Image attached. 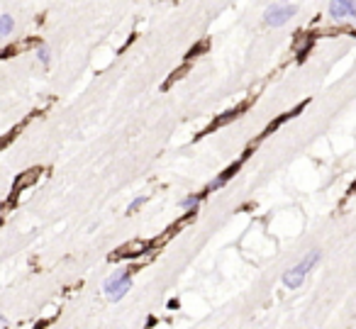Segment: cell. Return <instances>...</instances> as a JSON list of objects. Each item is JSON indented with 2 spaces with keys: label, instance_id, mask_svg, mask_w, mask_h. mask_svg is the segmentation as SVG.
<instances>
[{
  "label": "cell",
  "instance_id": "cell-1",
  "mask_svg": "<svg viewBox=\"0 0 356 329\" xmlns=\"http://www.w3.org/2000/svg\"><path fill=\"white\" fill-rule=\"evenodd\" d=\"M319 261V251H310L302 261L298 263V266H293V268H288V271L283 273V285L288 288V290H295V288H300L302 285V281H305V276H308L315 266H317Z\"/></svg>",
  "mask_w": 356,
  "mask_h": 329
},
{
  "label": "cell",
  "instance_id": "cell-2",
  "mask_svg": "<svg viewBox=\"0 0 356 329\" xmlns=\"http://www.w3.org/2000/svg\"><path fill=\"white\" fill-rule=\"evenodd\" d=\"M130 288H132V268H122V271L113 273V276L105 281V285H103L108 300H113V302L122 300V298L127 295Z\"/></svg>",
  "mask_w": 356,
  "mask_h": 329
},
{
  "label": "cell",
  "instance_id": "cell-3",
  "mask_svg": "<svg viewBox=\"0 0 356 329\" xmlns=\"http://www.w3.org/2000/svg\"><path fill=\"white\" fill-rule=\"evenodd\" d=\"M295 12H298V8H295L293 3H273L271 8L263 12V22H266L269 27H281V25H286Z\"/></svg>",
  "mask_w": 356,
  "mask_h": 329
},
{
  "label": "cell",
  "instance_id": "cell-4",
  "mask_svg": "<svg viewBox=\"0 0 356 329\" xmlns=\"http://www.w3.org/2000/svg\"><path fill=\"white\" fill-rule=\"evenodd\" d=\"M329 15L334 20L356 17V0H332L329 3Z\"/></svg>",
  "mask_w": 356,
  "mask_h": 329
},
{
  "label": "cell",
  "instance_id": "cell-5",
  "mask_svg": "<svg viewBox=\"0 0 356 329\" xmlns=\"http://www.w3.org/2000/svg\"><path fill=\"white\" fill-rule=\"evenodd\" d=\"M151 244H147V242H130V244H124L117 249V254L113 256V259H127V256H141L147 249H149Z\"/></svg>",
  "mask_w": 356,
  "mask_h": 329
},
{
  "label": "cell",
  "instance_id": "cell-6",
  "mask_svg": "<svg viewBox=\"0 0 356 329\" xmlns=\"http://www.w3.org/2000/svg\"><path fill=\"white\" fill-rule=\"evenodd\" d=\"M39 176H42V169H29V171H25V173H22V176H20V178L15 180V186H12V193H15V195H17V193H22V190L29 188V186H32V183H34V180H37Z\"/></svg>",
  "mask_w": 356,
  "mask_h": 329
},
{
  "label": "cell",
  "instance_id": "cell-7",
  "mask_svg": "<svg viewBox=\"0 0 356 329\" xmlns=\"http://www.w3.org/2000/svg\"><path fill=\"white\" fill-rule=\"evenodd\" d=\"M237 169H239V166H229V169L225 171V173H220V176H217L215 180H212V183H210V186H207V190H215V188H220V186H225L227 183V178H229V176H232V173H237Z\"/></svg>",
  "mask_w": 356,
  "mask_h": 329
},
{
  "label": "cell",
  "instance_id": "cell-8",
  "mask_svg": "<svg viewBox=\"0 0 356 329\" xmlns=\"http://www.w3.org/2000/svg\"><path fill=\"white\" fill-rule=\"evenodd\" d=\"M12 27H15V20L10 17V15H3L0 17V37H8L10 32H12Z\"/></svg>",
  "mask_w": 356,
  "mask_h": 329
},
{
  "label": "cell",
  "instance_id": "cell-9",
  "mask_svg": "<svg viewBox=\"0 0 356 329\" xmlns=\"http://www.w3.org/2000/svg\"><path fill=\"white\" fill-rule=\"evenodd\" d=\"M198 203H200V195H186L181 200V207H183V210H195Z\"/></svg>",
  "mask_w": 356,
  "mask_h": 329
},
{
  "label": "cell",
  "instance_id": "cell-10",
  "mask_svg": "<svg viewBox=\"0 0 356 329\" xmlns=\"http://www.w3.org/2000/svg\"><path fill=\"white\" fill-rule=\"evenodd\" d=\"M144 203H147V197H144V195H141V197H137V200H132V203H130V207H127V212H130V215H132V212H137V210H139V207L144 205Z\"/></svg>",
  "mask_w": 356,
  "mask_h": 329
},
{
  "label": "cell",
  "instance_id": "cell-11",
  "mask_svg": "<svg viewBox=\"0 0 356 329\" xmlns=\"http://www.w3.org/2000/svg\"><path fill=\"white\" fill-rule=\"evenodd\" d=\"M37 57H39V61H42V64H44V66L49 64V49L44 47V44H42V47L37 49Z\"/></svg>",
  "mask_w": 356,
  "mask_h": 329
},
{
  "label": "cell",
  "instance_id": "cell-12",
  "mask_svg": "<svg viewBox=\"0 0 356 329\" xmlns=\"http://www.w3.org/2000/svg\"><path fill=\"white\" fill-rule=\"evenodd\" d=\"M0 327L8 329V317H0Z\"/></svg>",
  "mask_w": 356,
  "mask_h": 329
}]
</instances>
